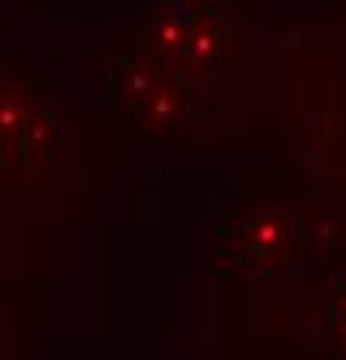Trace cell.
Wrapping results in <instances>:
<instances>
[]
</instances>
